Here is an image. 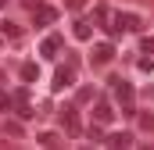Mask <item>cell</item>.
<instances>
[{
    "label": "cell",
    "mask_w": 154,
    "mask_h": 150,
    "mask_svg": "<svg viewBox=\"0 0 154 150\" xmlns=\"http://www.w3.org/2000/svg\"><path fill=\"white\" fill-rule=\"evenodd\" d=\"M4 132H7V136H25V129H22L18 122H7V125H4Z\"/></svg>",
    "instance_id": "17"
},
{
    "label": "cell",
    "mask_w": 154,
    "mask_h": 150,
    "mask_svg": "<svg viewBox=\"0 0 154 150\" xmlns=\"http://www.w3.org/2000/svg\"><path fill=\"white\" fill-rule=\"evenodd\" d=\"M111 86H115V97H118V104H122V111L133 114V86L129 82H115V79H111Z\"/></svg>",
    "instance_id": "1"
},
{
    "label": "cell",
    "mask_w": 154,
    "mask_h": 150,
    "mask_svg": "<svg viewBox=\"0 0 154 150\" xmlns=\"http://www.w3.org/2000/svg\"><path fill=\"white\" fill-rule=\"evenodd\" d=\"M72 82H75V64H65L54 72V89H68Z\"/></svg>",
    "instance_id": "2"
},
{
    "label": "cell",
    "mask_w": 154,
    "mask_h": 150,
    "mask_svg": "<svg viewBox=\"0 0 154 150\" xmlns=\"http://www.w3.org/2000/svg\"><path fill=\"white\" fill-rule=\"evenodd\" d=\"M108 14H111V11H108L104 4H97V7H93V18H90V22H93V25H104V18H108Z\"/></svg>",
    "instance_id": "13"
},
{
    "label": "cell",
    "mask_w": 154,
    "mask_h": 150,
    "mask_svg": "<svg viewBox=\"0 0 154 150\" xmlns=\"http://www.w3.org/2000/svg\"><path fill=\"white\" fill-rule=\"evenodd\" d=\"M75 100H79V104H93V100H97V93H93V86H82V89L75 93Z\"/></svg>",
    "instance_id": "12"
},
{
    "label": "cell",
    "mask_w": 154,
    "mask_h": 150,
    "mask_svg": "<svg viewBox=\"0 0 154 150\" xmlns=\"http://www.w3.org/2000/svg\"><path fill=\"white\" fill-rule=\"evenodd\" d=\"M122 22H125V29H129V32H140V29H143V22H140L136 14H122Z\"/></svg>",
    "instance_id": "14"
},
{
    "label": "cell",
    "mask_w": 154,
    "mask_h": 150,
    "mask_svg": "<svg viewBox=\"0 0 154 150\" xmlns=\"http://www.w3.org/2000/svg\"><path fill=\"white\" fill-rule=\"evenodd\" d=\"M0 32H4L7 39H22V25H14V22H4V25H0Z\"/></svg>",
    "instance_id": "11"
},
{
    "label": "cell",
    "mask_w": 154,
    "mask_h": 150,
    "mask_svg": "<svg viewBox=\"0 0 154 150\" xmlns=\"http://www.w3.org/2000/svg\"><path fill=\"white\" fill-rule=\"evenodd\" d=\"M57 50H61V36H47L39 43V54L43 57H57Z\"/></svg>",
    "instance_id": "6"
},
{
    "label": "cell",
    "mask_w": 154,
    "mask_h": 150,
    "mask_svg": "<svg viewBox=\"0 0 154 150\" xmlns=\"http://www.w3.org/2000/svg\"><path fill=\"white\" fill-rule=\"evenodd\" d=\"M140 54H151V57H154V36H147L143 43H140Z\"/></svg>",
    "instance_id": "18"
},
{
    "label": "cell",
    "mask_w": 154,
    "mask_h": 150,
    "mask_svg": "<svg viewBox=\"0 0 154 150\" xmlns=\"http://www.w3.org/2000/svg\"><path fill=\"white\" fill-rule=\"evenodd\" d=\"M136 64H140V68H143V72H151V68H154V61H151V54H140V61H136Z\"/></svg>",
    "instance_id": "20"
},
{
    "label": "cell",
    "mask_w": 154,
    "mask_h": 150,
    "mask_svg": "<svg viewBox=\"0 0 154 150\" xmlns=\"http://www.w3.org/2000/svg\"><path fill=\"white\" fill-rule=\"evenodd\" d=\"M11 104H18V107H22V118H29V111H25V107H29V89H14V93H11Z\"/></svg>",
    "instance_id": "9"
},
{
    "label": "cell",
    "mask_w": 154,
    "mask_h": 150,
    "mask_svg": "<svg viewBox=\"0 0 154 150\" xmlns=\"http://www.w3.org/2000/svg\"><path fill=\"white\" fill-rule=\"evenodd\" d=\"M136 122H140V129H143V132H154V114H151V111H143Z\"/></svg>",
    "instance_id": "15"
},
{
    "label": "cell",
    "mask_w": 154,
    "mask_h": 150,
    "mask_svg": "<svg viewBox=\"0 0 154 150\" xmlns=\"http://www.w3.org/2000/svg\"><path fill=\"white\" fill-rule=\"evenodd\" d=\"M72 36H75V39H90V36H93V22H90V18H79L75 29H72Z\"/></svg>",
    "instance_id": "8"
},
{
    "label": "cell",
    "mask_w": 154,
    "mask_h": 150,
    "mask_svg": "<svg viewBox=\"0 0 154 150\" xmlns=\"http://www.w3.org/2000/svg\"><path fill=\"white\" fill-rule=\"evenodd\" d=\"M50 22H57V7H54V4L36 7V25H50Z\"/></svg>",
    "instance_id": "7"
},
{
    "label": "cell",
    "mask_w": 154,
    "mask_h": 150,
    "mask_svg": "<svg viewBox=\"0 0 154 150\" xmlns=\"http://www.w3.org/2000/svg\"><path fill=\"white\" fill-rule=\"evenodd\" d=\"M111 57H115V39H111V43H100V46L93 50V61H97V64H108Z\"/></svg>",
    "instance_id": "5"
},
{
    "label": "cell",
    "mask_w": 154,
    "mask_h": 150,
    "mask_svg": "<svg viewBox=\"0 0 154 150\" xmlns=\"http://www.w3.org/2000/svg\"><path fill=\"white\" fill-rule=\"evenodd\" d=\"M22 79H25V82H36V79H39V68H36V64H22Z\"/></svg>",
    "instance_id": "16"
},
{
    "label": "cell",
    "mask_w": 154,
    "mask_h": 150,
    "mask_svg": "<svg viewBox=\"0 0 154 150\" xmlns=\"http://www.w3.org/2000/svg\"><path fill=\"white\" fill-rule=\"evenodd\" d=\"M4 107H11V97H7V93L0 89V111H4Z\"/></svg>",
    "instance_id": "21"
},
{
    "label": "cell",
    "mask_w": 154,
    "mask_h": 150,
    "mask_svg": "<svg viewBox=\"0 0 154 150\" xmlns=\"http://www.w3.org/2000/svg\"><path fill=\"white\" fill-rule=\"evenodd\" d=\"M39 143H43V147H50V143H57V132H39Z\"/></svg>",
    "instance_id": "19"
},
{
    "label": "cell",
    "mask_w": 154,
    "mask_h": 150,
    "mask_svg": "<svg viewBox=\"0 0 154 150\" xmlns=\"http://www.w3.org/2000/svg\"><path fill=\"white\" fill-rule=\"evenodd\" d=\"M61 118H65V132H68V136H82V122H79L75 107H65Z\"/></svg>",
    "instance_id": "3"
},
{
    "label": "cell",
    "mask_w": 154,
    "mask_h": 150,
    "mask_svg": "<svg viewBox=\"0 0 154 150\" xmlns=\"http://www.w3.org/2000/svg\"><path fill=\"white\" fill-rule=\"evenodd\" d=\"M108 143H111V147H129V143H133V132H111Z\"/></svg>",
    "instance_id": "10"
},
{
    "label": "cell",
    "mask_w": 154,
    "mask_h": 150,
    "mask_svg": "<svg viewBox=\"0 0 154 150\" xmlns=\"http://www.w3.org/2000/svg\"><path fill=\"white\" fill-rule=\"evenodd\" d=\"M0 7H4V0H0Z\"/></svg>",
    "instance_id": "23"
},
{
    "label": "cell",
    "mask_w": 154,
    "mask_h": 150,
    "mask_svg": "<svg viewBox=\"0 0 154 150\" xmlns=\"http://www.w3.org/2000/svg\"><path fill=\"white\" fill-rule=\"evenodd\" d=\"M111 114H115V107H111L108 100H97V107H93V118H97V125H108V122H111Z\"/></svg>",
    "instance_id": "4"
},
{
    "label": "cell",
    "mask_w": 154,
    "mask_h": 150,
    "mask_svg": "<svg viewBox=\"0 0 154 150\" xmlns=\"http://www.w3.org/2000/svg\"><path fill=\"white\" fill-rule=\"evenodd\" d=\"M65 4H68V7H72V11H79V7H82V4H86V0H65Z\"/></svg>",
    "instance_id": "22"
}]
</instances>
